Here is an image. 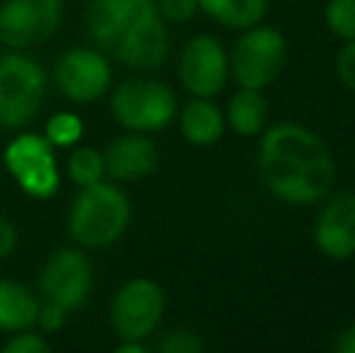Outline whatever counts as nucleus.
<instances>
[{"label": "nucleus", "mask_w": 355, "mask_h": 353, "mask_svg": "<svg viewBox=\"0 0 355 353\" xmlns=\"http://www.w3.org/2000/svg\"><path fill=\"white\" fill-rule=\"evenodd\" d=\"M261 184L288 206H312L329 196L336 162L319 133L295 121H281L259 133Z\"/></svg>", "instance_id": "obj_1"}, {"label": "nucleus", "mask_w": 355, "mask_h": 353, "mask_svg": "<svg viewBox=\"0 0 355 353\" xmlns=\"http://www.w3.org/2000/svg\"><path fill=\"white\" fill-rule=\"evenodd\" d=\"M131 221V203L119 187L97 182L83 187L75 196L68 230L83 247H109L126 232Z\"/></svg>", "instance_id": "obj_2"}, {"label": "nucleus", "mask_w": 355, "mask_h": 353, "mask_svg": "<svg viewBox=\"0 0 355 353\" xmlns=\"http://www.w3.org/2000/svg\"><path fill=\"white\" fill-rule=\"evenodd\" d=\"M242 32L230 56V73L239 87L266 89L288 63V39L276 27H263L261 22Z\"/></svg>", "instance_id": "obj_3"}, {"label": "nucleus", "mask_w": 355, "mask_h": 353, "mask_svg": "<svg viewBox=\"0 0 355 353\" xmlns=\"http://www.w3.org/2000/svg\"><path fill=\"white\" fill-rule=\"evenodd\" d=\"M46 92V73L24 53L0 56V128H19L37 117Z\"/></svg>", "instance_id": "obj_4"}, {"label": "nucleus", "mask_w": 355, "mask_h": 353, "mask_svg": "<svg viewBox=\"0 0 355 353\" xmlns=\"http://www.w3.org/2000/svg\"><path fill=\"white\" fill-rule=\"evenodd\" d=\"M112 114L121 126L136 133L162 131L177 117V97L172 87L150 78L121 83L112 94Z\"/></svg>", "instance_id": "obj_5"}, {"label": "nucleus", "mask_w": 355, "mask_h": 353, "mask_svg": "<svg viewBox=\"0 0 355 353\" xmlns=\"http://www.w3.org/2000/svg\"><path fill=\"white\" fill-rule=\"evenodd\" d=\"M164 315V293L150 278L123 283L112 302V325L119 339L143 341L157 329Z\"/></svg>", "instance_id": "obj_6"}, {"label": "nucleus", "mask_w": 355, "mask_h": 353, "mask_svg": "<svg viewBox=\"0 0 355 353\" xmlns=\"http://www.w3.org/2000/svg\"><path fill=\"white\" fill-rule=\"evenodd\" d=\"M5 167L29 196L49 198L58 191L53 146L37 133H22L5 148Z\"/></svg>", "instance_id": "obj_7"}, {"label": "nucleus", "mask_w": 355, "mask_h": 353, "mask_svg": "<svg viewBox=\"0 0 355 353\" xmlns=\"http://www.w3.org/2000/svg\"><path fill=\"white\" fill-rule=\"evenodd\" d=\"M63 0H5L0 8V39L12 49L46 42L61 24Z\"/></svg>", "instance_id": "obj_8"}, {"label": "nucleus", "mask_w": 355, "mask_h": 353, "mask_svg": "<svg viewBox=\"0 0 355 353\" xmlns=\"http://www.w3.org/2000/svg\"><path fill=\"white\" fill-rule=\"evenodd\" d=\"M230 76V56L218 37L198 34L184 46L179 58V80L193 97H215Z\"/></svg>", "instance_id": "obj_9"}, {"label": "nucleus", "mask_w": 355, "mask_h": 353, "mask_svg": "<svg viewBox=\"0 0 355 353\" xmlns=\"http://www.w3.org/2000/svg\"><path fill=\"white\" fill-rule=\"evenodd\" d=\"M312 240L319 255L331 261L355 257V191H341L324 203L314 221Z\"/></svg>", "instance_id": "obj_10"}, {"label": "nucleus", "mask_w": 355, "mask_h": 353, "mask_svg": "<svg viewBox=\"0 0 355 353\" xmlns=\"http://www.w3.org/2000/svg\"><path fill=\"white\" fill-rule=\"evenodd\" d=\"M56 83L68 99L89 104L112 85V68L107 58L92 49H71L58 58Z\"/></svg>", "instance_id": "obj_11"}, {"label": "nucleus", "mask_w": 355, "mask_h": 353, "mask_svg": "<svg viewBox=\"0 0 355 353\" xmlns=\"http://www.w3.org/2000/svg\"><path fill=\"white\" fill-rule=\"evenodd\" d=\"M92 291V266L78 250H61L46 261L42 271V293L46 302L63 310H75Z\"/></svg>", "instance_id": "obj_12"}, {"label": "nucleus", "mask_w": 355, "mask_h": 353, "mask_svg": "<svg viewBox=\"0 0 355 353\" xmlns=\"http://www.w3.org/2000/svg\"><path fill=\"white\" fill-rule=\"evenodd\" d=\"M153 15H159L155 0H92L87 8V29L99 46L114 49Z\"/></svg>", "instance_id": "obj_13"}, {"label": "nucleus", "mask_w": 355, "mask_h": 353, "mask_svg": "<svg viewBox=\"0 0 355 353\" xmlns=\"http://www.w3.org/2000/svg\"><path fill=\"white\" fill-rule=\"evenodd\" d=\"M112 51L121 63L138 68V71H153L162 66L169 53V34L162 22V15H153L138 27H133Z\"/></svg>", "instance_id": "obj_14"}, {"label": "nucleus", "mask_w": 355, "mask_h": 353, "mask_svg": "<svg viewBox=\"0 0 355 353\" xmlns=\"http://www.w3.org/2000/svg\"><path fill=\"white\" fill-rule=\"evenodd\" d=\"M159 153L157 146L150 141L145 133L131 136H121L109 146L107 155H104V165L107 172L119 182H138V179L153 175L157 170Z\"/></svg>", "instance_id": "obj_15"}, {"label": "nucleus", "mask_w": 355, "mask_h": 353, "mask_svg": "<svg viewBox=\"0 0 355 353\" xmlns=\"http://www.w3.org/2000/svg\"><path fill=\"white\" fill-rule=\"evenodd\" d=\"M179 128L191 146L211 148L225 136L227 121L223 109L211 102V97H193L179 114Z\"/></svg>", "instance_id": "obj_16"}, {"label": "nucleus", "mask_w": 355, "mask_h": 353, "mask_svg": "<svg viewBox=\"0 0 355 353\" xmlns=\"http://www.w3.org/2000/svg\"><path fill=\"white\" fill-rule=\"evenodd\" d=\"M225 121L237 136L254 138L268 126V104L263 97V89L239 87L227 102Z\"/></svg>", "instance_id": "obj_17"}, {"label": "nucleus", "mask_w": 355, "mask_h": 353, "mask_svg": "<svg viewBox=\"0 0 355 353\" xmlns=\"http://www.w3.org/2000/svg\"><path fill=\"white\" fill-rule=\"evenodd\" d=\"M39 300L32 291L15 281H0V329L24 332L37 325Z\"/></svg>", "instance_id": "obj_18"}, {"label": "nucleus", "mask_w": 355, "mask_h": 353, "mask_svg": "<svg viewBox=\"0 0 355 353\" xmlns=\"http://www.w3.org/2000/svg\"><path fill=\"white\" fill-rule=\"evenodd\" d=\"M198 10L230 29H247L263 19L268 0H198Z\"/></svg>", "instance_id": "obj_19"}, {"label": "nucleus", "mask_w": 355, "mask_h": 353, "mask_svg": "<svg viewBox=\"0 0 355 353\" xmlns=\"http://www.w3.org/2000/svg\"><path fill=\"white\" fill-rule=\"evenodd\" d=\"M104 172H107L104 155L94 150V148H78L71 155V160H68V177H71L80 189L102 182Z\"/></svg>", "instance_id": "obj_20"}, {"label": "nucleus", "mask_w": 355, "mask_h": 353, "mask_svg": "<svg viewBox=\"0 0 355 353\" xmlns=\"http://www.w3.org/2000/svg\"><path fill=\"white\" fill-rule=\"evenodd\" d=\"M324 22L329 32L341 42L355 39V0H327Z\"/></svg>", "instance_id": "obj_21"}, {"label": "nucleus", "mask_w": 355, "mask_h": 353, "mask_svg": "<svg viewBox=\"0 0 355 353\" xmlns=\"http://www.w3.org/2000/svg\"><path fill=\"white\" fill-rule=\"evenodd\" d=\"M83 121H80L78 114L73 112H61V114H53L46 123V141L51 146H58V148H68V146H75L83 136Z\"/></svg>", "instance_id": "obj_22"}, {"label": "nucleus", "mask_w": 355, "mask_h": 353, "mask_svg": "<svg viewBox=\"0 0 355 353\" xmlns=\"http://www.w3.org/2000/svg\"><path fill=\"white\" fill-rule=\"evenodd\" d=\"M162 353H201L203 341L196 332L191 329H172L159 344Z\"/></svg>", "instance_id": "obj_23"}, {"label": "nucleus", "mask_w": 355, "mask_h": 353, "mask_svg": "<svg viewBox=\"0 0 355 353\" xmlns=\"http://www.w3.org/2000/svg\"><path fill=\"white\" fill-rule=\"evenodd\" d=\"M159 15L174 24L189 22L198 12V0H159Z\"/></svg>", "instance_id": "obj_24"}, {"label": "nucleus", "mask_w": 355, "mask_h": 353, "mask_svg": "<svg viewBox=\"0 0 355 353\" xmlns=\"http://www.w3.org/2000/svg\"><path fill=\"white\" fill-rule=\"evenodd\" d=\"M51 346L44 336L32 334V332H17L12 339L5 344V353H49Z\"/></svg>", "instance_id": "obj_25"}, {"label": "nucleus", "mask_w": 355, "mask_h": 353, "mask_svg": "<svg viewBox=\"0 0 355 353\" xmlns=\"http://www.w3.org/2000/svg\"><path fill=\"white\" fill-rule=\"evenodd\" d=\"M336 76L343 87L355 92V39L346 42L336 56Z\"/></svg>", "instance_id": "obj_26"}, {"label": "nucleus", "mask_w": 355, "mask_h": 353, "mask_svg": "<svg viewBox=\"0 0 355 353\" xmlns=\"http://www.w3.org/2000/svg\"><path fill=\"white\" fill-rule=\"evenodd\" d=\"M66 312L61 305L56 302H46L44 307H39V315H37V322L42 325L44 332H56L66 325Z\"/></svg>", "instance_id": "obj_27"}, {"label": "nucleus", "mask_w": 355, "mask_h": 353, "mask_svg": "<svg viewBox=\"0 0 355 353\" xmlns=\"http://www.w3.org/2000/svg\"><path fill=\"white\" fill-rule=\"evenodd\" d=\"M15 245H17V232L10 225V221L5 216H0V259L12 255Z\"/></svg>", "instance_id": "obj_28"}, {"label": "nucleus", "mask_w": 355, "mask_h": 353, "mask_svg": "<svg viewBox=\"0 0 355 353\" xmlns=\"http://www.w3.org/2000/svg\"><path fill=\"white\" fill-rule=\"evenodd\" d=\"M336 351L338 353H355V322H353L351 327H346L341 334H338Z\"/></svg>", "instance_id": "obj_29"}, {"label": "nucleus", "mask_w": 355, "mask_h": 353, "mask_svg": "<svg viewBox=\"0 0 355 353\" xmlns=\"http://www.w3.org/2000/svg\"><path fill=\"white\" fill-rule=\"evenodd\" d=\"M116 353H148L143 341H133V339H121V344L116 346Z\"/></svg>", "instance_id": "obj_30"}, {"label": "nucleus", "mask_w": 355, "mask_h": 353, "mask_svg": "<svg viewBox=\"0 0 355 353\" xmlns=\"http://www.w3.org/2000/svg\"><path fill=\"white\" fill-rule=\"evenodd\" d=\"M353 165H355V157H353Z\"/></svg>", "instance_id": "obj_31"}]
</instances>
